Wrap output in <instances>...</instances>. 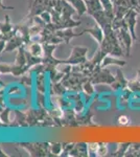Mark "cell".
<instances>
[{"instance_id":"obj_1","label":"cell","mask_w":140,"mask_h":157,"mask_svg":"<svg viewBox=\"0 0 140 157\" xmlns=\"http://www.w3.org/2000/svg\"><path fill=\"white\" fill-rule=\"evenodd\" d=\"M29 49V52L32 56H34L36 58H41L42 57V46L40 44H38V43H32V45H29L28 47Z\"/></svg>"},{"instance_id":"obj_2","label":"cell","mask_w":140,"mask_h":157,"mask_svg":"<svg viewBox=\"0 0 140 157\" xmlns=\"http://www.w3.org/2000/svg\"><path fill=\"white\" fill-rule=\"evenodd\" d=\"M120 120H123V124L128 123V121H127V117H126V116H121Z\"/></svg>"},{"instance_id":"obj_3","label":"cell","mask_w":140,"mask_h":157,"mask_svg":"<svg viewBox=\"0 0 140 157\" xmlns=\"http://www.w3.org/2000/svg\"><path fill=\"white\" fill-rule=\"evenodd\" d=\"M0 84H2V83H1V81H0Z\"/></svg>"}]
</instances>
